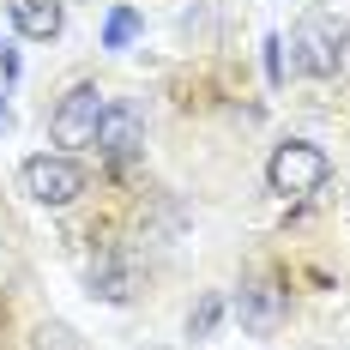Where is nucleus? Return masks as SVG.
<instances>
[{"mask_svg": "<svg viewBox=\"0 0 350 350\" xmlns=\"http://www.w3.org/2000/svg\"><path fill=\"white\" fill-rule=\"evenodd\" d=\"M284 308H290V290H284L278 278H266V272H254V278L242 284V296H236V314H242L247 332H278Z\"/></svg>", "mask_w": 350, "mask_h": 350, "instance_id": "obj_5", "label": "nucleus"}, {"mask_svg": "<svg viewBox=\"0 0 350 350\" xmlns=\"http://www.w3.org/2000/svg\"><path fill=\"white\" fill-rule=\"evenodd\" d=\"M266 79L284 85V36H266Z\"/></svg>", "mask_w": 350, "mask_h": 350, "instance_id": "obj_11", "label": "nucleus"}, {"mask_svg": "<svg viewBox=\"0 0 350 350\" xmlns=\"http://www.w3.org/2000/svg\"><path fill=\"white\" fill-rule=\"evenodd\" d=\"M224 308H230V302H224L217 290H206V296L193 302V314H187V338H211V332H217V320H224Z\"/></svg>", "mask_w": 350, "mask_h": 350, "instance_id": "obj_9", "label": "nucleus"}, {"mask_svg": "<svg viewBox=\"0 0 350 350\" xmlns=\"http://www.w3.org/2000/svg\"><path fill=\"white\" fill-rule=\"evenodd\" d=\"M326 175H332V163H326V151L308 145V139L278 145L272 163H266V181H272V193H284V200H308Z\"/></svg>", "mask_w": 350, "mask_h": 350, "instance_id": "obj_4", "label": "nucleus"}, {"mask_svg": "<svg viewBox=\"0 0 350 350\" xmlns=\"http://www.w3.org/2000/svg\"><path fill=\"white\" fill-rule=\"evenodd\" d=\"M85 163L72 157V151H36L25 157V193H31L36 206H72L79 193H85Z\"/></svg>", "mask_w": 350, "mask_h": 350, "instance_id": "obj_2", "label": "nucleus"}, {"mask_svg": "<svg viewBox=\"0 0 350 350\" xmlns=\"http://www.w3.org/2000/svg\"><path fill=\"white\" fill-rule=\"evenodd\" d=\"M6 12H12V25L31 36V42H49V36H61V25H67L61 0H6Z\"/></svg>", "mask_w": 350, "mask_h": 350, "instance_id": "obj_7", "label": "nucleus"}, {"mask_svg": "<svg viewBox=\"0 0 350 350\" xmlns=\"http://www.w3.org/2000/svg\"><path fill=\"white\" fill-rule=\"evenodd\" d=\"M290 42H296V67H302V72H314V79H338V72H350V25L338 18V12H326V6L302 12Z\"/></svg>", "mask_w": 350, "mask_h": 350, "instance_id": "obj_1", "label": "nucleus"}, {"mask_svg": "<svg viewBox=\"0 0 350 350\" xmlns=\"http://www.w3.org/2000/svg\"><path fill=\"white\" fill-rule=\"evenodd\" d=\"M133 36H139V12H133V6H115L109 25H103V42H109V49H127Z\"/></svg>", "mask_w": 350, "mask_h": 350, "instance_id": "obj_10", "label": "nucleus"}, {"mask_svg": "<svg viewBox=\"0 0 350 350\" xmlns=\"http://www.w3.org/2000/svg\"><path fill=\"white\" fill-rule=\"evenodd\" d=\"M109 97L97 91V85H72L67 97L55 103V115H49V139L61 145V151H85V145H97V121H103Z\"/></svg>", "mask_w": 350, "mask_h": 350, "instance_id": "obj_3", "label": "nucleus"}, {"mask_svg": "<svg viewBox=\"0 0 350 350\" xmlns=\"http://www.w3.org/2000/svg\"><path fill=\"white\" fill-rule=\"evenodd\" d=\"M91 296H103V302H127L133 296V278L121 272V260H97L91 266Z\"/></svg>", "mask_w": 350, "mask_h": 350, "instance_id": "obj_8", "label": "nucleus"}, {"mask_svg": "<svg viewBox=\"0 0 350 350\" xmlns=\"http://www.w3.org/2000/svg\"><path fill=\"white\" fill-rule=\"evenodd\" d=\"M97 151L115 157V163H127V157H139L145 151V121L133 103H109L103 121H97Z\"/></svg>", "mask_w": 350, "mask_h": 350, "instance_id": "obj_6", "label": "nucleus"}]
</instances>
